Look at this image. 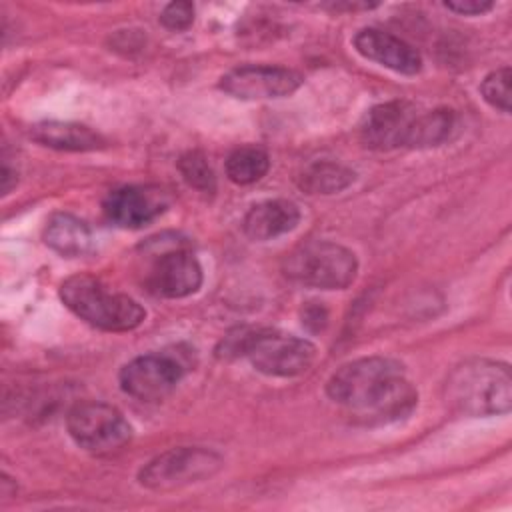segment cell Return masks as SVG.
<instances>
[{
	"label": "cell",
	"instance_id": "obj_1",
	"mask_svg": "<svg viewBox=\"0 0 512 512\" xmlns=\"http://www.w3.org/2000/svg\"><path fill=\"white\" fill-rule=\"evenodd\" d=\"M326 394L364 424L398 420L418 398L404 366L386 356H366L340 366L328 378Z\"/></svg>",
	"mask_w": 512,
	"mask_h": 512
},
{
	"label": "cell",
	"instance_id": "obj_2",
	"mask_svg": "<svg viewBox=\"0 0 512 512\" xmlns=\"http://www.w3.org/2000/svg\"><path fill=\"white\" fill-rule=\"evenodd\" d=\"M220 358L244 356L268 376L290 378L306 372L316 358V346L292 334L264 328H236L218 346Z\"/></svg>",
	"mask_w": 512,
	"mask_h": 512
},
{
	"label": "cell",
	"instance_id": "obj_3",
	"mask_svg": "<svg viewBox=\"0 0 512 512\" xmlns=\"http://www.w3.org/2000/svg\"><path fill=\"white\" fill-rule=\"evenodd\" d=\"M444 402L464 416L506 414L512 406V376L504 362L470 358L444 382Z\"/></svg>",
	"mask_w": 512,
	"mask_h": 512
},
{
	"label": "cell",
	"instance_id": "obj_4",
	"mask_svg": "<svg viewBox=\"0 0 512 512\" xmlns=\"http://www.w3.org/2000/svg\"><path fill=\"white\" fill-rule=\"evenodd\" d=\"M60 300L78 318L106 332H126L144 322L146 310L130 296L108 290L88 274L70 276L60 284Z\"/></svg>",
	"mask_w": 512,
	"mask_h": 512
},
{
	"label": "cell",
	"instance_id": "obj_5",
	"mask_svg": "<svg viewBox=\"0 0 512 512\" xmlns=\"http://www.w3.org/2000/svg\"><path fill=\"white\" fill-rule=\"evenodd\" d=\"M284 274L304 286L340 290L354 282L358 260L352 250L330 240H310L284 258Z\"/></svg>",
	"mask_w": 512,
	"mask_h": 512
},
{
	"label": "cell",
	"instance_id": "obj_6",
	"mask_svg": "<svg viewBox=\"0 0 512 512\" xmlns=\"http://www.w3.org/2000/svg\"><path fill=\"white\" fill-rule=\"evenodd\" d=\"M222 466V458L200 446L170 448L150 460L138 474L144 488L170 492L214 476Z\"/></svg>",
	"mask_w": 512,
	"mask_h": 512
},
{
	"label": "cell",
	"instance_id": "obj_7",
	"mask_svg": "<svg viewBox=\"0 0 512 512\" xmlns=\"http://www.w3.org/2000/svg\"><path fill=\"white\" fill-rule=\"evenodd\" d=\"M72 440L92 454H112L132 438V426L124 414L104 402H80L66 416Z\"/></svg>",
	"mask_w": 512,
	"mask_h": 512
},
{
	"label": "cell",
	"instance_id": "obj_8",
	"mask_svg": "<svg viewBox=\"0 0 512 512\" xmlns=\"http://www.w3.org/2000/svg\"><path fill=\"white\" fill-rule=\"evenodd\" d=\"M184 370V362L174 354H144L122 366L118 382L128 396L142 402H156L176 388Z\"/></svg>",
	"mask_w": 512,
	"mask_h": 512
},
{
	"label": "cell",
	"instance_id": "obj_9",
	"mask_svg": "<svg viewBox=\"0 0 512 512\" xmlns=\"http://www.w3.org/2000/svg\"><path fill=\"white\" fill-rule=\"evenodd\" d=\"M300 84L302 76L298 72L284 66L266 64L238 66L220 78V88L242 100L282 98L296 92Z\"/></svg>",
	"mask_w": 512,
	"mask_h": 512
},
{
	"label": "cell",
	"instance_id": "obj_10",
	"mask_svg": "<svg viewBox=\"0 0 512 512\" xmlns=\"http://www.w3.org/2000/svg\"><path fill=\"white\" fill-rule=\"evenodd\" d=\"M418 114L410 102L400 100L370 108L360 126L362 144L372 150L408 148Z\"/></svg>",
	"mask_w": 512,
	"mask_h": 512
},
{
	"label": "cell",
	"instance_id": "obj_11",
	"mask_svg": "<svg viewBox=\"0 0 512 512\" xmlns=\"http://www.w3.org/2000/svg\"><path fill=\"white\" fill-rule=\"evenodd\" d=\"M202 284V268L186 248L160 252L146 274V286L162 298H184L194 294Z\"/></svg>",
	"mask_w": 512,
	"mask_h": 512
},
{
	"label": "cell",
	"instance_id": "obj_12",
	"mask_svg": "<svg viewBox=\"0 0 512 512\" xmlns=\"http://www.w3.org/2000/svg\"><path fill=\"white\" fill-rule=\"evenodd\" d=\"M170 204L160 186H122L104 200L106 218L120 228H142L156 220Z\"/></svg>",
	"mask_w": 512,
	"mask_h": 512
},
{
	"label": "cell",
	"instance_id": "obj_13",
	"mask_svg": "<svg viewBox=\"0 0 512 512\" xmlns=\"http://www.w3.org/2000/svg\"><path fill=\"white\" fill-rule=\"evenodd\" d=\"M352 42L358 54L398 74L412 76L418 74L422 68L420 52L390 32L378 28H364L354 36Z\"/></svg>",
	"mask_w": 512,
	"mask_h": 512
},
{
	"label": "cell",
	"instance_id": "obj_14",
	"mask_svg": "<svg viewBox=\"0 0 512 512\" xmlns=\"http://www.w3.org/2000/svg\"><path fill=\"white\" fill-rule=\"evenodd\" d=\"M300 222V210L294 202L276 198L254 204L242 222L244 234L252 240H272L294 230Z\"/></svg>",
	"mask_w": 512,
	"mask_h": 512
},
{
	"label": "cell",
	"instance_id": "obj_15",
	"mask_svg": "<svg viewBox=\"0 0 512 512\" xmlns=\"http://www.w3.org/2000/svg\"><path fill=\"white\" fill-rule=\"evenodd\" d=\"M30 138L42 146L54 150H68V152H88L98 150L106 144V140L94 132L90 126L78 122H60V120H46L38 122L30 128Z\"/></svg>",
	"mask_w": 512,
	"mask_h": 512
},
{
	"label": "cell",
	"instance_id": "obj_16",
	"mask_svg": "<svg viewBox=\"0 0 512 512\" xmlns=\"http://www.w3.org/2000/svg\"><path fill=\"white\" fill-rule=\"evenodd\" d=\"M44 242L58 254L74 258L88 252L92 244L90 228L76 216L58 212L50 216L44 228Z\"/></svg>",
	"mask_w": 512,
	"mask_h": 512
},
{
	"label": "cell",
	"instance_id": "obj_17",
	"mask_svg": "<svg viewBox=\"0 0 512 512\" xmlns=\"http://www.w3.org/2000/svg\"><path fill=\"white\" fill-rule=\"evenodd\" d=\"M352 182L354 172L334 160H316L298 176V186L308 194H336L346 190Z\"/></svg>",
	"mask_w": 512,
	"mask_h": 512
},
{
	"label": "cell",
	"instance_id": "obj_18",
	"mask_svg": "<svg viewBox=\"0 0 512 512\" xmlns=\"http://www.w3.org/2000/svg\"><path fill=\"white\" fill-rule=\"evenodd\" d=\"M456 128V114L448 108H436L430 112H420L408 148H430L450 140Z\"/></svg>",
	"mask_w": 512,
	"mask_h": 512
},
{
	"label": "cell",
	"instance_id": "obj_19",
	"mask_svg": "<svg viewBox=\"0 0 512 512\" xmlns=\"http://www.w3.org/2000/svg\"><path fill=\"white\" fill-rule=\"evenodd\" d=\"M270 168V156L264 148L248 144L236 148L226 158V176L234 184L246 186L258 182Z\"/></svg>",
	"mask_w": 512,
	"mask_h": 512
},
{
	"label": "cell",
	"instance_id": "obj_20",
	"mask_svg": "<svg viewBox=\"0 0 512 512\" xmlns=\"http://www.w3.org/2000/svg\"><path fill=\"white\" fill-rule=\"evenodd\" d=\"M178 170L188 186H192L200 192H214L216 176L202 152L190 150V152L182 154L178 160Z\"/></svg>",
	"mask_w": 512,
	"mask_h": 512
},
{
	"label": "cell",
	"instance_id": "obj_21",
	"mask_svg": "<svg viewBox=\"0 0 512 512\" xmlns=\"http://www.w3.org/2000/svg\"><path fill=\"white\" fill-rule=\"evenodd\" d=\"M510 78V68L504 66L490 72L480 84L484 100L502 112H510Z\"/></svg>",
	"mask_w": 512,
	"mask_h": 512
},
{
	"label": "cell",
	"instance_id": "obj_22",
	"mask_svg": "<svg viewBox=\"0 0 512 512\" xmlns=\"http://www.w3.org/2000/svg\"><path fill=\"white\" fill-rule=\"evenodd\" d=\"M160 22L168 28V30H186L192 22H194V4L186 2V0H178V2H170L162 14H160Z\"/></svg>",
	"mask_w": 512,
	"mask_h": 512
},
{
	"label": "cell",
	"instance_id": "obj_23",
	"mask_svg": "<svg viewBox=\"0 0 512 512\" xmlns=\"http://www.w3.org/2000/svg\"><path fill=\"white\" fill-rule=\"evenodd\" d=\"M444 6L448 10L464 14V16H478V14H484L494 8V4L488 0H450Z\"/></svg>",
	"mask_w": 512,
	"mask_h": 512
},
{
	"label": "cell",
	"instance_id": "obj_24",
	"mask_svg": "<svg viewBox=\"0 0 512 512\" xmlns=\"http://www.w3.org/2000/svg\"><path fill=\"white\" fill-rule=\"evenodd\" d=\"M326 318H328V314H326V310L322 306H308L306 312H304V320L302 322L306 326H310V322H316V330H320L326 324Z\"/></svg>",
	"mask_w": 512,
	"mask_h": 512
}]
</instances>
